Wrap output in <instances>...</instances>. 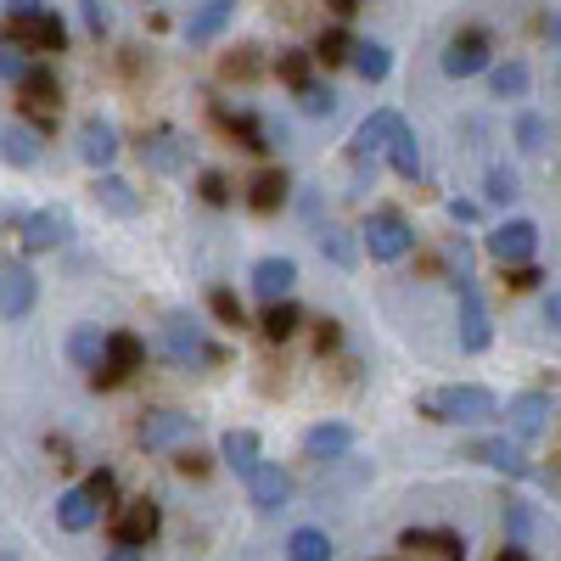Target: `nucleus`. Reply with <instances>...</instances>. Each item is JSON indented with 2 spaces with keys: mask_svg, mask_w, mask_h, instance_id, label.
Wrapping results in <instances>:
<instances>
[{
  "mask_svg": "<svg viewBox=\"0 0 561 561\" xmlns=\"http://www.w3.org/2000/svg\"><path fill=\"white\" fill-rule=\"evenodd\" d=\"M421 415L444 421V427H483V421L500 415V399L483 382H449V388H433L421 399Z\"/></svg>",
  "mask_w": 561,
  "mask_h": 561,
  "instance_id": "obj_1",
  "label": "nucleus"
},
{
  "mask_svg": "<svg viewBox=\"0 0 561 561\" xmlns=\"http://www.w3.org/2000/svg\"><path fill=\"white\" fill-rule=\"evenodd\" d=\"M0 39L7 45H18V51H28V57H62L68 51V18L62 12H28V18H12L7 12V23H0Z\"/></svg>",
  "mask_w": 561,
  "mask_h": 561,
  "instance_id": "obj_2",
  "label": "nucleus"
},
{
  "mask_svg": "<svg viewBox=\"0 0 561 561\" xmlns=\"http://www.w3.org/2000/svg\"><path fill=\"white\" fill-rule=\"evenodd\" d=\"M415 248V230L399 208H370L365 225H359V253H370L377 264H399L404 253Z\"/></svg>",
  "mask_w": 561,
  "mask_h": 561,
  "instance_id": "obj_3",
  "label": "nucleus"
},
{
  "mask_svg": "<svg viewBox=\"0 0 561 561\" xmlns=\"http://www.w3.org/2000/svg\"><path fill=\"white\" fill-rule=\"evenodd\" d=\"M12 90H18L23 113L34 118V135H45V129L57 124V113H62V79H57V68L45 62V57H34V68H28Z\"/></svg>",
  "mask_w": 561,
  "mask_h": 561,
  "instance_id": "obj_4",
  "label": "nucleus"
},
{
  "mask_svg": "<svg viewBox=\"0 0 561 561\" xmlns=\"http://www.w3.org/2000/svg\"><path fill=\"white\" fill-rule=\"evenodd\" d=\"M163 359L174 370H197V365H219L225 354L208 343V332H203L192 314H169L163 320Z\"/></svg>",
  "mask_w": 561,
  "mask_h": 561,
  "instance_id": "obj_5",
  "label": "nucleus"
},
{
  "mask_svg": "<svg viewBox=\"0 0 561 561\" xmlns=\"http://www.w3.org/2000/svg\"><path fill=\"white\" fill-rule=\"evenodd\" d=\"M455 337H460V348L466 354H489V343H494V325H489V309H483V293H478V280L472 275H455Z\"/></svg>",
  "mask_w": 561,
  "mask_h": 561,
  "instance_id": "obj_6",
  "label": "nucleus"
},
{
  "mask_svg": "<svg viewBox=\"0 0 561 561\" xmlns=\"http://www.w3.org/2000/svg\"><path fill=\"white\" fill-rule=\"evenodd\" d=\"M483 253H489L500 270L534 264V253H539V225H534V219H500L489 237H483Z\"/></svg>",
  "mask_w": 561,
  "mask_h": 561,
  "instance_id": "obj_7",
  "label": "nucleus"
},
{
  "mask_svg": "<svg viewBox=\"0 0 561 561\" xmlns=\"http://www.w3.org/2000/svg\"><path fill=\"white\" fill-rule=\"evenodd\" d=\"M438 68H444L449 79H478V73H489V68H494V45H489V34H483V28H460V34H449Z\"/></svg>",
  "mask_w": 561,
  "mask_h": 561,
  "instance_id": "obj_8",
  "label": "nucleus"
},
{
  "mask_svg": "<svg viewBox=\"0 0 561 561\" xmlns=\"http://www.w3.org/2000/svg\"><path fill=\"white\" fill-rule=\"evenodd\" d=\"M135 370H147V343H140L135 332H124V325H118V332H107L102 370H96L90 382H96V388H113V382H129Z\"/></svg>",
  "mask_w": 561,
  "mask_h": 561,
  "instance_id": "obj_9",
  "label": "nucleus"
},
{
  "mask_svg": "<svg viewBox=\"0 0 561 561\" xmlns=\"http://www.w3.org/2000/svg\"><path fill=\"white\" fill-rule=\"evenodd\" d=\"M460 460L494 466V472H505V478H534V466H528L523 444H517V438H505V433H489V438H472V444H460Z\"/></svg>",
  "mask_w": 561,
  "mask_h": 561,
  "instance_id": "obj_10",
  "label": "nucleus"
},
{
  "mask_svg": "<svg viewBox=\"0 0 561 561\" xmlns=\"http://www.w3.org/2000/svg\"><path fill=\"white\" fill-rule=\"evenodd\" d=\"M185 438H197V415H185V410H152V415H140V427H135L140 449H180Z\"/></svg>",
  "mask_w": 561,
  "mask_h": 561,
  "instance_id": "obj_11",
  "label": "nucleus"
},
{
  "mask_svg": "<svg viewBox=\"0 0 561 561\" xmlns=\"http://www.w3.org/2000/svg\"><path fill=\"white\" fill-rule=\"evenodd\" d=\"M118 152H124L118 124H113V118H102V113H90V118L79 124V158L102 174V169H113V163H118Z\"/></svg>",
  "mask_w": 561,
  "mask_h": 561,
  "instance_id": "obj_12",
  "label": "nucleus"
},
{
  "mask_svg": "<svg viewBox=\"0 0 561 561\" xmlns=\"http://www.w3.org/2000/svg\"><path fill=\"white\" fill-rule=\"evenodd\" d=\"M158 528H163L158 500H129V505H118V511H113V539H118V545L147 550V545L158 539Z\"/></svg>",
  "mask_w": 561,
  "mask_h": 561,
  "instance_id": "obj_13",
  "label": "nucleus"
},
{
  "mask_svg": "<svg viewBox=\"0 0 561 561\" xmlns=\"http://www.w3.org/2000/svg\"><path fill=\"white\" fill-rule=\"evenodd\" d=\"M242 483H248L253 511H264V517H275V511H287V500H293V472H280L275 460H259Z\"/></svg>",
  "mask_w": 561,
  "mask_h": 561,
  "instance_id": "obj_14",
  "label": "nucleus"
},
{
  "mask_svg": "<svg viewBox=\"0 0 561 561\" xmlns=\"http://www.w3.org/2000/svg\"><path fill=\"white\" fill-rule=\"evenodd\" d=\"M18 237H23V253H51L73 237V219L62 208H34V214H23Z\"/></svg>",
  "mask_w": 561,
  "mask_h": 561,
  "instance_id": "obj_15",
  "label": "nucleus"
},
{
  "mask_svg": "<svg viewBox=\"0 0 561 561\" xmlns=\"http://www.w3.org/2000/svg\"><path fill=\"white\" fill-rule=\"evenodd\" d=\"M34 304H39V275L23 259H12L7 270H0V314L23 320V314H34Z\"/></svg>",
  "mask_w": 561,
  "mask_h": 561,
  "instance_id": "obj_16",
  "label": "nucleus"
},
{
  "mask_svg": "<svg viewBox=\"0 0 561 561\" xmlns=\"http://www.w3.org/2000/svg\"><path fill=\"white\" fill-rule=\"evenodd\" d=\"M248 280H253V293H259L264 304H280V298H293V287H298V259L264 253V259L248 270Z\"/></svg>",
  "mask_w": 561,
  "mask_h": 561,
  "instance_id": "obj_17",
  "label": "nucleus"
},
{
  "mask_svg": "<svg viewBox=\"0 0 561 561\" xmlns=\"http://www.w3.org/2000/svg\"><path fill=\"white\" fill-rule=\"evenodd\" d=\"M399 113L393 107H377V113H370V118H359V129H354V140H348V158L354 163H370V158H377V152H388V140L399 135Z\"/></svg>",
  "mask_w": 561,
  "mask_h": 561,
  "instance_id": "obj_18",
  "label": "nucleus"
},
{
  "mask_svg": "<svg viewBox=\"0 0 561 561\" xmlns=\"http://www.w3.org/2000/svg\"><path fill=\"white\" fill-rule=\"evenodd\" d=\"M505 427H511V438H517V444L539 438V433L550 427V393H539V388L517 393V399L505 404Z\"/></svg>",
  "mask_w": 561,
  "mask_h": 561,
  "instance_id": "obj_19",
  "label": "nucleus"
},
{
  "mask_svg": "<svg viewBox=\"0 0 561 561\" xmlns=\"http://www.w3.org/2000/svg\"><path fill=\"white\" fill-rule=\"evenodd\" d=\"M135 152H140V163H147L152 174H180V169H185V158H192V147H185V140H180L174 129H147Z\"/></svg>",
  "mask_w": 561,
  "mask_h": 561,
  "instance_id": "obj_20",
  "label": "nucleus"
},
{
  "mask_svg": "<svg viewBox=\"0 0 561 561\" xmlns=\"http://www.w3.org/2000/svg\"><path fill=\"white\" fill-rule=\"evenodd\" d=\"M354 427H348V421H314V427L304 433V455L320 466V460H348L354 455Z\"/></svg>",
  "mask_w": 561,
  "mask_h": 561,
  "instance_id": "obj_21",
  "label": "nucleus"
},
{
  "mask_svg": "<svg viewBox=\"0 0 561 561\" xmlns=\"http://www.w3.org/2000/svg\"><path fill=\"white\" fill-rule=\"evenodd\" d=\"M214 124L237 140L242 152H259V158L270 152V135H264V124H259L253 107H225V102H214Z\"/></svg>",
  "mask_w": 561,
  "mask_h": 561,
  "instance_id": "obj_22",
  "label": "nucleus"
},
{
  "mask_svg": "<svg viewBox=\"0 0 561 561\" xmlns=\"http://www.w3.org/2000/svg\"><path fill=\"white\" fill-rule=\"evenodd\" d=\"M287 203H293V174L287 169H259L248 180V208L253 214H280Z\"/></svg>",
  "mask_w": 561,
  "mask_h": 561,
  "instance_id": "obj_23",
  "label": "nucleus"
},
{
  "mask_svg": "<svg viewBox=\"0 0 561 561\" xmlns=\"http://www.w3.org/2000/svg\"><path fill=\"white\" fill-rule=\"evenodd\" d=\"M90 197H96L113 219H135L140 214V192H135L124 174H113V169H102L96 180H90Z\"/></svg>",
  "mask_w": 561,
  "mask_h": 561,
  "instance_id": "obj_24",
  "label": "nucleus"
},
{
  "mask_svg": "<svg viewBox=\"0 0 561 561\" xmlns=\"http://www.w3.org/2000/svg\"><path fill=\"white\" fill-rule=\"evenodd\" d=\"M96 523H102V505H96V494H90L84 483L57 500V528H62V534H90Z\"/></svg>",
  "mask_w": 561,
  "mask_h": 561,
  "instance_id": "obj_25",
  "label": "nucleus"
},
{
  "mask_svg": "<svg viewBox=\"0 0 561 561\" xmlns=\"http://www.w3.org/2000/svg\"><path fill=\"white\" fill-rule=\"evenodd\" d=\"M399 550H433L438 561H466V539L455 528H404Z\"/></svg>",
  "mask_w": 561,
  "mask_h": 561,
  "instance_id": "obj_26",
  "label": "nucleus"
},
{
  "mask_svg": "<svg viewBox=\"0 0 561 561\" xmlns=\"http://www.w3.org/2000/svg\"><path fill=\"white\" fill-rule=\"evenodd\" d=\"M102 354H107V332H102V325H73V332H68V359L84 370V377H96V370H102Z\"/></svg>",
  "mask_w": 561,
  "mask_h": 561,
  "instance_id": "obj_27",
  "label": "nucleus"
},
{
  "mask_svg": "<svg viewBox=\"0 0 561 561\" xmlns=\"http://www.w3.org/2000/svg\"><path fill=\"white\" fill-rule=\"evenodd\" d=\"M489 90H494V102H523L528 90H534L528 62H523V57H505V62H494V68H489Z\"/></svg>",
  "mask_w": 561,
  "mask_h": 561,
  "instance_id": "obj_28",
  "label": "nucleus"
},
{
  "mask_svg": "<svg viewBox=\"0 0 561 561\" xmlns=\"http://www.w3.org/2000/svg\"><path fill=\"white\" fill-rule=\"evenodd\" d=\"M219 460H225L237 478H248L253 466L264 460V455H259V433H253V427H230V433L219 438Z\"/></svg>",
  "mask_w": 561,
  "mask_h": 561,
  "instance_id": "obj_29",
  "label": "nucleus"
},
{
  "mask_svg": "<svg viewBox=\"0 0 561 561\" xmlns=\"http://www.w3.org/2000/svg\"><path fill=\"white\" fill-rule=\"evenodd\" d=\"M348 68L365 79V84H382L388 73H393V51L382 39H354V57H348Z\"/></svg>",
  "mask_w": 561,
  "mask_h": 561,
  "instance_id": "obj_30",
  "label": "nucleus"
},
{
  "mask_svg": "<svg viewBox=\"0 0 561 561\" xmlns=\"http://www.w3.org/2000/svg\"><path fill=\"white\" fill-rule=\"evenodd\" d=\"M0 158H7L12 169H34L39 163V135L28 124H7L0 129Z\"/></svg>",
  "mask_w": 561,
  "mask_h": 561,
  "instance_id": "obj_31",
  "label": "nucleus"
},
{
  "mask_svg": "<svg viewBox=\"0 0 561 561\" xmlns=\"http://www.w3.org/2000/svg\"><path fill=\"white\" fill-rule=\"evenodd\" d=\"M230 12H237V0H203V12L185 23V39L192 45H208V39H219L225 34V23H230Z\"/></svg>",
  "mask_w": 561,
  "mask_h": 561,
  "instance_id": "obj_32",
  "label": "nucleus"
},
{
  "mask_svg": "<svg viewBox=\"0 0 561 561\" xmlns=\"http://www.w3.org/2000/svg\"><path fill=\"white\" fill-rule=\"evenodd\" d=\"M298 325H304V309H298L293 298L264 304V314H259V332H264L270 343H287V337H298Z\"/></svg>",
  "mask_w": 561,
  "mask_h": 561,
  "instance_id": "obj_33",
  "label": "nucleus"
},
{
  "mask_svg": "<svg viewBox=\"0 0 561 561\" xmlns=\"http://www.w3.org/2000/svg\"><path fill=\"white\" fill-rule=\"evenodd\" d=\"M287 561H337V545H332V534H325V528H293Z\"/></svg>",
  "mask_w": 561,
  "mask_h": 561,
  "instance_id": "obj_34",
  "label": "nucleus"
},
{
  "mask_svg": "<svg viewBox=\"0 0 561 561\" xmlns=\"http://www.w3.org/2000/svg\"><path fill=\"white\" fill-rule=\"evenodd\" d=\"M388 169H393L399 180H415V174H421V140H415L410 124H399V135L388 140Z\"/></svg>",
  "mask_w": 561,
  "mask_h": 561,
  "instance_id": "obj_35",
  "label": "nucleus"
},
{
  "mask_svg": "<svg viewBox=\"0 0 561 561\" xmlns=\"http://www.w3.org/2000/svg\"><path fill=\"white\" fill-rule=\"evenodd\" d=\"M348 57H354V34H348V23L320 28V39H314V62H320V68H343Z\"/></svg>",
  "mask_w": 561,
  "mask_h": 561,
  "instance_id": "obj_36",
  "label": "nucleus"
},
{
  "mask_svg": "<svg viewBox=\"0 0 561 561\" xmlns=\"http://www.w3.org/2000/svg\"><path fill=\"white\" fill-rule=\"evenodd\" d=\"M314 242H320V253H325V259H332V264H343V270L359 259V242L348 237L343 225H320V230H314Z\"/></svg>",
  "mask_w": 561,
  "mask_h": 561,
  "instance_id": "obj_37",
  "label": "nucleus"
},
{
  "mask_svg": "<svg viewBox=\"0 0 561 561\" xmlns=\"http://www.w3.org/2000/svg\"><path fill=\"white\" fill-rule=\"evenodd\" d=\"M298 113H304V118H332V113H337V90L320 84V79H309V84L298 90Z\"/></svg>",
  "mask_w": 561,
  "mask_h": 561,
  "instance_id": "obj_38",
  "label": "nucleus"
},
{
  "mask_svg": "<svg viewBox=\"0 0 561 561\" xmlns=\"http://www.w3.org/2000/svg\"><path fill=\"white\" fill-rule=\"evenodd\" d=\"M483 197H489V203H500V208H505V203H517V197H523V180H517V169L494 163V169L483 174Z\"/></svg>",
  "mask_w": 561,
  "mask_h": 561,
  "instance_id": "obj_39",
  "label": "nucleus"
},
{
  "mask_svg": "<svg viewBox=\"0 0 561 561\" xmlns=\"http://www.w3.org/2000/svg\"><path fill=\"white\" fill-rule=\"evenodd\" d=\"M275 79L293 84V90H304V84L314 79V51H280V57H275Z\"/></svg>",
  "mask_w": 561,
  "mask_h": 561,
  "instance_id": "obj_40",
  "label": "nucleus"
},
{
  "mask_svg": "<svg viewBox=\"0 0 561 561\" xmlns=\"http://www.w3.org/2000/svg\"><path fill=\"white\" fill-rule=\"evenodd\" d=\"M550 147V118L545 113H517V152H545Z\"/></svg>",
  "mask_w": 561,
  "mask_h": 561,
  "instance_id": "obj_41",
  "label": "nucleus"
},
{
  "mask_svg": "<svg viewBox=\"0 0 561 561\" xmlns=\"http://www.w3.org/2000/svg\"><path fill=\"white\" fill-rule=\"evenodd\" d=\"M197 197H203L208 208H230V203H237V185H230L225 169H203V174H197Z\"/></svg>",
  "mask_w": 561,
  "mask_h": 561,
  "instance_id": "obj_42",
  "label": "nucleus"
},
{
  "mask_svg": "<svg viewBox=\"0 0 561 561\" xmlns=\"http://www.w3.org/2000/svg\"><path fill=\"white\" fill-rule=\"evenodd\" d=\"M208 309H214L219 325H230V332H242V325H248V309H242V298L230 293V287H214L208 293Z\"/></svg>",
  "mask_w": 561,
  "mask_h": 561,
  "instance_id": "obj_43",
  "label": "nucleus"
},
{
  "mask_svg": "<svg viewBox=\"0 0 561 561\" xmlns=\"http://www.w3.org/2000/svg\"><path fill=\"white\" fill-rule=\"evenodd\" d=\"M28 68H34V57H28V51H18V45H7V39H0V79H12V84H18Z\"/></svg>",
  "mask_w": 561,
  "mask_h": 561,
  "instance_id": "obj_44",
  "label": "nucleus"
},
{
  "mask_svg": "<svg viewBox=\"0 0 561 561\" xmlns=\"http://www.w3.org/2000/svg\"><path fill=\"white\" fill-rule=\"evenodd\" d=\"M259 51H253V45H242V51H230L225 57V79H253L259 73V62H253Z\"/></svg>",
  "mask_w": 561,
  "mask_h": 561,
  "instance_id": "obj_45",
  "label": "nucleus"
},
{
  "mask_svg": "<svg viewBox=\"0 0 561 561\" xmlns=\"http://www.w3.org/2000/svg\"><path fill=\"white\" fill-rule=\"evenodd\" d=\"M84 489H90V494H96V505L107 511V505H113V494H118V478H113V472H107V466H102V472H90V478H84Z\"/></svg>",
  "mask_w": 561,
  "mask_h": 561,
  "instance_id": "obj_46",
  "label": "nucleus"
},
{
  "mask_svg": "<svg viewBox=\"0 0 561 561\" xmlns=\"http://www.w3.org/2000/svg\"><path fill=\"white\" fill-rule=\"evenodd\" d=\"M505 523H511V534H517V539L528 545V528H534V511H528L523 500H505Z\"/></svg>",
  "mask_w": 561,
  "mask_h": 561,
  "instance_id": "obj_47",
  "label": "nucleus"
},
{
  "mask_svg": "<svg viewBox=\"0 0 561 561\" xmlns=\"http://www.w3.org/2000/svg\"><path fill=\"white\" fill-rule=\"evenodd\" d=\"M79 12H84V28L96 34V39L113 28V18H107V7H102V0H79Z\"/></svg>",
  "mask_w": 561,
  "mask_h": 561,
  "instance_id": "obj_48",
  "label": "nucleus"
},
{
  "mask_svg": "<svg viewBox=\"0 0 561 561\" xmlns=\"http://www.w3.org/2000/svg\"><path fill=\"white\" fill-rule=\"evenodd\" d=\"M505 280H511L517 293H534L539 280H545V270H539V264H511V270H505Z\"/></svg>",
  "mask_w": 561,
  "mask_h": 561,
  "instance_id": "obj_49",
  "label": "nucleus"
},
{
  "mask_svg": "<svg viewBox=\"0 0 561 561\" xmlns=\"http://www.w3.org/2000/svg\"><path fill=\"white\" fill-rule=\"evenodd\" d=\"M174 472H180V478H203V472H208V455H197V449H174Z\"/></svg>",
  "mask_w": 561,
  "mask_h": 561,
  "instance_id": "obj_50",
  "label": "nucleus"
},
{
  "mask_svg": "<svg viewBox=\"0 0 561 561\" xmlns=\"http://www.w3.org/2000/svg\"><path fill=\"white\" fill-rule=\"evenodd\" d=\"M337 343H343V325H337V320H314V348L332 354Z\"/></svg>",
  "mask_w": 561,
  "mask_h": 561,
  "instance_id": "obj_51",
  "label": "nucleus"
},
{
  "mask_svg": "<svg viewBox=\"0 0 561 561\" xmlns=\"http://www.w3.org/2000/svg\"><path fill=\"white\" fill-rule=\"evenodd\" d=\"M545 325H550V332H561V287L545 293Z\"/></svg>",
  "mask_w": 561,
  "mask_h": 561,
  "instance_id": "obj_52",
  "label": "nucleus"
},
{
  "mask_svg": "<svg viewBox=\"0 0 561 561\" xmlns=\"http://www.w3.org/2000/svg\"><path fill=\"white\" fill-rule=\"evenodd\" d=\"M449 214H455V225H472V219H478V203H472V197H455Z\"/></svg>",
  "mask_w": 561,
  "mask_h": 561,
  "instance_id": "obj_53",
  "label": "nucleus"
},
{
  "mask_svg": "<svg viewBox=\"0 0 561 561\" xmlns=\"http://www.w3.org/2000/svg\"><path fill=\"white\" fill-rule=\"evenodd\" d=\"M494 561H534V556H528V545H523V539H511V545H500V556H494Z\"/></svg>",
  "mask_w": 561,
  "mask_h": 561,
  "instance_id": "obj_54",
  "label": "nucleus"
},
{
  "mask_svg": "<svg viewBox=\"0 0 561 561\" xmlns=\"http://www.w3.org/2000/svg\"><path fill=\"white\" fill-rule=\"evenodd\" d=\"M325 7H332V12H337V23H348V18H354V12L365 7V0H325Z\"/></svg>",
  "mask_w": 561,
  "mask_h": 561,
  "instance_id": "obj_55",
  "label": "nucleus"
},
{
  "mask_svg": "<svg viewBox=\"0 0 561 561\" xmlns=\"http://www.w3.org/2000/svg\"><path fill=\"white\" fill-rule=\"evenodd\" d=\"M12 18H28V12H45V0H7Z\"/></svg>",
  "mask_w": 561,
  "mask_h": 561,
  "instance_id": "obj_56",
  "label": "nucleus"
},
{
  "mask_svg": "<svg viewBox=\"0 0 561 561\" xmlns=\"http://www.w3.org/2000/svg\"><path fill=\"white\" fill-rule=\"evenodd\" d=\"M545 39H550L556 51H561V12H550V18H545Z\"/></svg>",
  "mask_w": 561,
  "mask_h": 561,
  "instance_id": "obj_57",
  "label": "nucleus"
},
{
  "mask_svg": "<svg viewBox=\"0 0 561 561\" xmlns=\"http://www.w3.org/2000/svg\"><path fill=\"white\" fill-rule=\"evenodd\" d=\"M102 561H140V550H135V545H113Z\"/></svg>",
  "mask_w": 561,
  "mask_h": 561,
  "instance_id": "obj_58",
  "label": "nucleus"
},
{
  "mask_svg": "<svg viewBox=\"0 0 561 561\" xmlns=\"http://www.w3.org/2000/svg\"><path fill=\"white\" fill-rule=\"evenodd\" d=\"M556 79H561V62H556Z\"/></svg>",
  "mask_w": 561,
  "mask_h": 561,
  "instance_id": "obj_59",
  "label": "nucleus"
}]
</instances>
